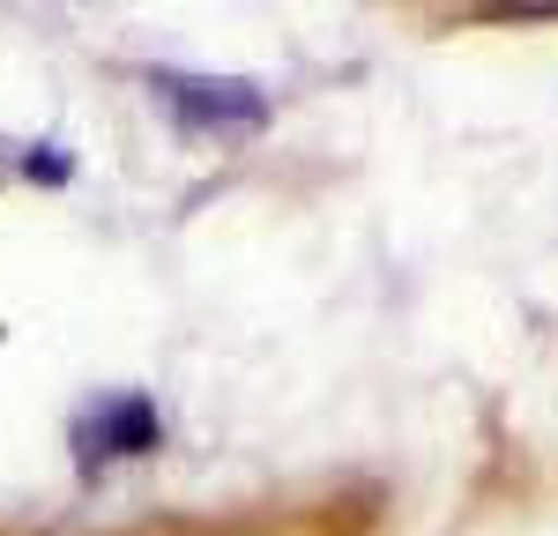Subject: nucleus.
I'll use <instances>...</instances> for the list:
<instances>
[{
  "label": "nucleus",
  "instance_id": "nucleus-3",
  "mask_svg": "<svg viewBox=\"0 0 558 536\" xmlns=\"http://www.w3.org/2000/svg\"><path fill=\"white\" fill-rule=\"evenodd\" d=\"M514 8H558V0H514Z\"/></svg>",
  "mask_w": 558,
  "mask_h": 536
},
{
  "label": "nucleus",
  "instance_id": "nucleus-1",
  "mask_svg": "<svg viewBox=\"0 0 558 536\" xmlns=\"http://www.w3.org/2000/svg\"><path fill=\"white\" fill-rule=\"evenodd\" d=\"M157 105L172 112L186 134H254L268 120V105H260L254 83H209V75H157Z\"/></svg>",
  "mask_w": 558,
  "mask_h": 536
},
{
  "label": "nucleus",
  "instance_id": "nucleus-2",
  "mask_svg": "<svg viewBox=\"0 0 558 536\" xmlns=\"http://www.w3.org/2000/svg\"><path fill=\"white\" fill-rule=\"evenodd\" d=\"M142 447H157V410L142 395H105L97 410L83 417V462H120V454H142Z\"/></svg>",
  "mask_w": 558,
  "mask_h": 536
}]
</instances>
